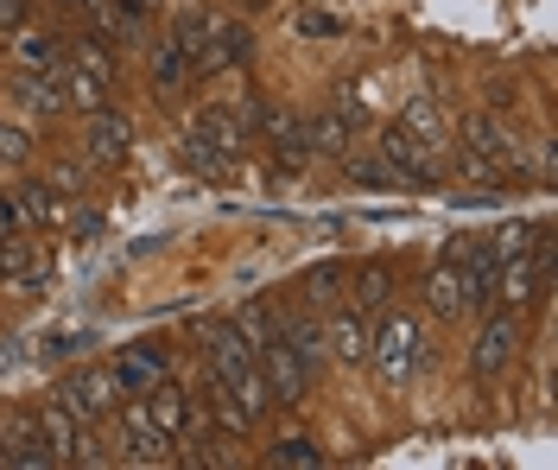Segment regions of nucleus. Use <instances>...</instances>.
<instances>
[{
    "mask_svg": "<svg viewBox=\"0 0 558 470\" xmlns=\"http://www.w3.org/2000/svg\"><path fill=\"white\" fill-rule=\"evenodd\" d=\"M20 229H26V217H20V197H13V191H0V236H20ZM26 236H33V229H26Z\"/></svg>",
    "mask_w": 558,
    "mask_h": 470,
    "instance_id": "nucleus-36",
    "label": "nucleus"
},
{
    "mask_svg": "<svg viewBox=\"0 0 558 470\" xmlns=\"http://www.w3.org/2000/svg\"><path fill=\"white\" fill-rule=\"evenodd\" d=\"M229 325H235L247 344L260 350V344H274V337H279V305H274V299H247V305L235 312V318H229Z\"/></svg>",
    "mask_w": 558,
    "mask_h": 470,
    "instance_id": "nucleus-28",
    "label": "nucleus"
},
{
    "mask_svg": "<svg viewBox=\"0 0 558 470\" xmlns=\"http://www.w3.org/2000/svg\"><path fill=\"white\" fill-rule=\"evenodd\" d=\"M191 134H204L209 146H222V153H235V159H242L247 141H254V134H247V121H242V115H229V109H197V115H191Z\"/></svg>",
    "mask_w": 558,
    "mask_h": 470,
    "instance_id": "nucleus-22",
    "label": "nucleus"
},
{
    "mask_svg": "<svg viewBox=\"0 0 558 470\" xmlns=\"http://www.w3.org/2000/svg\"><path fill=\"white\" fill-rule=\"evenodd\" d=\"M13 197H20V217H26V229H64V222H70L64 197H58L45 179H20V184H13Z\"/></svg>",
    "mask_w": 558,
    "mask_h": 470,
    "instance_id": "nucleus-20",
    "label": "nucleus"
},
{
    "mask_svg": "<svg viewBox=\"0 0 558 470\" xmlns=\"http://www.w3.org/2000/svg\"><path fill=\"white\" fill-rule=\"evenodd\" d=\"M26 20H33V0H0V38H7V33H20Z\"/></svg>",
    "mask_w": 558,
    "mask_h": 470,
    "instance_id": "nucleus-34",
    "label": "nucleus"
},
{
    "mask_svg": "<svg viewBox=\"0 0 558 470\" xmlns=\"http://www.w3.org/2000/svg\"><path fill=\"white\" fill-rule=\"evenodd\" d=\"M197 407L209 413V426H216V433H229V438H254V426H260V420H254V413H247L242 400H235L229 388H222V382H216V375H204V388H197Z\"/></svg>",
    "mask_w": 558,
    "mask_h": 470,
    "instance_id": "nucleus-17",
    "label": "nucleus"
},
{
    "mask_svg": "<svg viewBox=\"0 0 558 470\" xmlns=\"http://www.w3.org/2000/svg\"><path fill=\"white\" fill-rule=\"evenodd\" d=\"M146 71H153V96H178L184 83H197V76H191V58L178 51L172 33H159L146 45Z\"/></svg>",
    "mask_w": 558,
    "mask_h": 470,
    "instance_id": "nucleus-19",
    "label": "nucleus"
},
{
    "mask_svg": "<svg viewBox=\"0 0 558 470\" xmlns=\"http://www.w3.org/2000/svg\"><path fill=\"white\" fill-rule=\"evenodd\" d=\"M521 350H526V312L495 305V312H483V325L470 337V375L476 382H508Z\"/></svg>",
    "mask_w": 558,
    "mask_h": 470,
    "instance_id": "nucleus-5",
    "label": "nucleus"
},
{
    "mask_svg": "<svg viewBox=\"0 0 558 470\" xmlns=\"http://www.w3.org/2000/svg\"><path fill=\"white\" fill-rule=\"evenodd\" d=\"M38 159V141H33V128L26 121H7L0 115V166H13V172H26Z\"/></svg>",
    "mask_w": 558,
    "mask_h": 470,
    "instance_id": "nucleus-31",
    "label": "nucleus"
},
{
    "mask_svg": "<svg viewBox=\"0 0 558 470\" xmlns=\"http://www.w3.org/2000/svg\"><path fill=\"white\" fill-rule=\"evenodd\" d=\"M178 159H184V166H191V172H197L204 184H229V179H235V166H242L235 153L209 146L204 134H184V141H178Z\"/></svg>",
    "mask_w": 558,
    "mask_h": 470,
    "instance_id": "nucleus-21",
    "label": "nucleus"
},
{
    "mask_svg": "<svg viewBox=\"0 0 558 470\" xmlns=\"http://www.w3.org/2000/svg\"><path fill=\"white\" fill-rule=\"evenodd\" d=\"M7 51H13V71H45V76H64L70 51L58 45V33L51 26H20V33H7Z\"/></svg>",
    "mask_w": 558,
    "mask_h": 470,
    "instance_id": "nucleus-14",
    "label": "nucleus"
},
{
    "mask_svg": "<svg viewBox=\"0 0 558 470\" xmlns=\"http://www.w3.org/2000/svg\"><path fill=\"white\" fill-rule=\"evenodd\" d=\"M0 287L13 292V299H38V292L51 287V254L26 242V229L20 236H0Z\"/></svg>",
    "mask_w": 558,
    "mask_h": 470,
    "instance_id": "nucleus-11",
    "label": "nucleus"
},
{
    "mask_svg": "<svg viewBox=\"0 0 558 470\" xmlns=\"http://www.w3.org/2000/svg\"><path fill=\"white\" fill-rule=\"evenodd\" d=\"M146 7H159V0H121V13H128V20H140Z\"/></svg>",
    "mask_w": 558,
    "mask_h": 470,
    "instance_id": "nucleus-37",
    "label": "nucleus"
},
{
    "mask_svg": "<svg viewBox=\"0 0 558 470\" xmlns=\"http://www.w3.org/2000/svg\"><path fill=\"white\" fill-rule=\"evenodd\" d=\"M432 344H425V318L418 312H387L375 325V344H368V362L387 388H413V375L425 369Z\"/></svg>",
    "mask_w": 558,
    "mask_h": 470,
    "instance_id": "nucleus-4",
    "label": "nucleus"
},
{
    "mask_svg": "<svg viewBox=\"0 0 558 470\" xmlns=\"http://www.w3.org/2000/svg\"><path fill=\"white\" fill-rule=\"evenodd\" d=\"M172 38H178V51L191 58V76H216L222 71V45H216V20H209L204 7L197 13H184L172 26Z\"/></svg>",
    "mask_w": 558,
    "mask_h": 470,
    "instance_id": "nucleus-15",
    "label": "nucleus"
},
{
    "mask_svg": "<svg viewBox=\"0 0 558 470\" xmlns=\"http://www.w3.org/2000/svg\"><path fill=\"white\" fill-rule=\"evenodd\" d=\"M58 7H89V0H58Z\"/></svg>",
    "mask_w": 558,
    "mask_h": 470,
    "instance_id": "nucleus-39",
    "label": "nucleus"
},
{
    "mask_svg": "<svg viewBox=\"0 0 558 470\" xmlns=\"http://www.w3.org/2000/svg\"><path fill=\"white\" fill-rule=\"evenodd\" d=\"M51 191H64V197H89V184H96V166L76 153V159H51Z\"/></svg>",
    "mask_w": 558,
    "mask_h": 470,
    "instance_id": "nucleus-32",
    "label": "nucleus"
},
{
    "mask_svg": "<svg viewBox=\"0 0 558 470\" xmlns=\"http://www.w3.org/2000/svg\"><path fill=\"white\" fill-rule=\"evenodd\" d=\"M96 172H114V166H128V153H134V121L114 109H96V115H83V146H76Z\"/></svg>",
    "mask_w": 558,
    "mask_h": 470,
    "instance_id": "nucleus-10",
    "label": "nucleus"
},
{
    "mask_svg": "<svg viewBox=\"0 0 558 470\" xmlns=\"http://www.w3.org/2000/svg\"><path fill=\"white\" fill-rule=\"evenodd\" d=\"M418 299H425V312H432V318H445V325H457V318H476V312H483V305H476V292H470V280H463V267H457L451 254H438V261L425 267Z\"/></svg>",
    "mask_w": 558,
    "mask_h": 470,
    "instance_id": "nucleus-9",
    "label": "nucleus"
},
{
    "mask_svg": "<svg viewBox=\"0 0 558 470\" xmlns=\"http://www.w3.org/2000/svg\"><path fill=\"white\" fill-rule=\"evenodd\" d=\"M108 369H114L121 395H146V388L166 375V350H159V344H146V350H128V357H114Z\"/></svg>",
    "mask_w": 558,
    "mask_h": 470,
    "instance_id": "nucleus-23",
    "label": "nucleus"
},
{
    "mask_svg": "<svg viewBox=\"0 0 558 470\" xmlns=\"http://www.w3.org/2000/svg\"><path fill=\"white\" fill-rule=\"evenodd\" d=\"M299 33H305V38H337L343 26H337L330 13H312V7H305V13H299Z\"/></svg>",
    "mask_w": 558,
    "mask_h": 470,
    "instance_id": "nucleus-35",
    "label": "nucleus"
},
{
    "mask_svg": "<svg viewBox=\"0 0 558 470\" xmlns=\"http://www.w3.org/2000/svg\"><path fill=\"white\" fill-rule=\"evenodd\" d=\"M260 458H267L274 470H317V465H324V445H317L312 433H279Z\"/></svg>",
    "mask_w": 558,
    "mask_h": 470,
    "instance_id": "nucleus-25",
    "label": "nucleus"
},
{
    "mask_svg": "<svg viewBox=\"0 0 558 470\" xmlns=\"http://www.w3.org/2000/svg\"><path fill=\"white\" fill-rule=\"evenodd\" d=\"M488 249H495V292H488L495 305H514V312L546 305L539 274H533V222H508V229H495Z\"/></svg>",
    "mask_w": 558,
    "mask_h": 470,
    "instance_id": "nucleus-3",
    "label": "nucleus"
},
{
    "mask_svg": "<svg viewBox=\"0 0 558 470\" xmlns=\"http://www.w3.org/2000/svg\"><path fill=\"white\" fill-rule=\"evenodd\" d=\"M58 83H64V109H76V115H96V109H108V103H114V89H108V83H96L89 71H76V64H64V76H58Z\"/></svg>",
    "mask_w": 558,
    "mask_h": 470,
    "instance_id": "nucleus-26",
    "label": "nucleus"
},
{
    "mask_svg": "<svg viewBox=\"0 0 558 470\" xmlns=\"http://www.w3.org/2000/svg\"><path fill=\"white\" fill-rule=\"evenodd\" d=\"M526 172V134L521 121H508L501 109H476L463 121V141H457V179L470 184H501Z\"/></svg>",
    "mask_w": 558,
    "mask_h": 470,
    "instance_id": "nucleus-1",
    "label": "nucleus"
},
{
    "mask_svg": "<svg viewBox=\"0 0 558 470\" xmlns=\"http://www.w3.org/2000/svg\"><path fill=\"white\" fill-rule=\"evenodd\" d=\"M375 153H381L387 166L400 172V184H438V179H445V153H432L425 141H413L400 121L375 134Z\"/></svg>",
    "mask_w": 558,
    "mask_h": 470,
    "instance_id": "nucleus-13",
    "label": "nucleus"
},
{
    "mask_svg": "<svg viewBox=\"0 0 558 470\" xmlns=\"http://www.w3.org/2000/svg\"><path fill=\"white\" fill-rule=\"evenodd\" d=\"M400 128H407L413 141H425L432 153H445V146H451V121H445V109H438L432 96H413V103L400 109Z\"/></svg>",
    "mask_w": 558,
    "mask_h": 470,
    "instance_id": "nucleus-24",
    "label": "nucleus"
},
{
    "mask_svg": "<svg viewBox=\"0 0 558 470\" xmlns=\"http://www.w3.org/2000/svg\"><path fill=\"white\" fill-rule=\"evenodd\" d=\"M368 344H375V312L368 305H330L324 318V357H337L343 369H362L368 362Z\"/></svg>",
    "mask_w": 558,
    "mask_h": 470,
    "instance_id": "nucleus-12",
    "label": "nucleus"
},
{
    "mask_svg": "<svg viewBox=\"0 0 558 470\" xmlns=\"http://www.w3.org/2000/svg\"><path fill=\"white\" fill-rule=\"evenodd\" d=\"M343 172H349V184H400V172L387 166L381 153H368V159L362 153H343Z\"/></svg>",
    "mask_w": 558,
    "mask_h": 470,
    "instance_id": "nucleus-33",
    "label": "nucleus"
},
{
    "mask_svg": "<svg viewBox=\"0 0 558 470\" xmlns=\"http://www.w3.org/2000/svg\"><path fill=\"white\" fill-rule=\"evenodd\" d=\"M216 45H222V71L254 64V26L247 20H216Z\"/></svg>",
    "mask_w": 558,
    "mask_h": 470,
    "instance_id": "nucleus-30",
    "label": "nucleus"
},
{
    "mask_svg": "<svg viewBox=\"0 0 558 470\" xmlns=\"http://www.w3.org/2000/svg\"><path fill=\"white\" fill-rule=\"evenodd\" d=\"M349 274H355V267H349V261H317L312 274H305V280H299V299H305V305H330V299H343V287H349Z\"/></svg>",
    "mask_w": 558,
    "mask_h": 470,
    "instance_id": "nucleus-27",
    "label": "nucleus"
},
{
    "mask_svg": "<svg viewBox=\"0 0 558 470\" xmlns=\"http://www.w3.org/2000/svg\"><path fill=\"white\" fill-rule=\"evenodd\" d=\"M58 400H64L83 426H102L128 395H121V382H114V369H108V362H89V369H70L64 382H58Z\"/></svg>",
    "mask_w": 558,
    "mask_h": 470,
    "instance_id": "nucleus-8",
    "label": "nucleus"
},
{
    "mask_svg": "<svg viewBox=\"0 0 558 470\" xmlns=\"http://www.w3.org/2000/svg\"><path fill=\"white\" fill-rule=\"evenodd\" d=\"M7 96L33 115V121H58L64 115V89H58V76H45V71H13Z\"/></svg>",
    "mask_w": 558,
    "mask_h": 470,
    "instance_id": "nucleus-18",
    "label": "nucleus"
},
{
    "mask_svg": "<svg viewBox=\"0 0 558 470\" xmlns=\"http://www.w3.org/2000/svg\"><path fill=\"white\" fill-rule=\"evenodd\" d=\"M267 7H274V0H242V13H267Z\"/></svg>",
    "mask_w": 558,
    "mask_h": 470,
    "instance_id": "nucleus-38",
    "label": "nucleus"
},
{
    "mask_svg": "<svg viewBox=\"0 0 558 470\" xmlns=\"http://www.w3.org/2000/svg\"><path fill=\"white\" fill-rule=\"evenodd\" d=\"M140 400H146V413H153V420H159V426L178 438V445L191 438V413H197V395H184L178 382H166V375H159V382H153V388H146Z\"/></svg>",
    "mask_w": 558,
    "mask_h": 470,
    "instance_id": "nucleus-16",
    "label": "nucleus"
},
{
    "mask_svg": "<svg viewBox=\"0 0 558 470\" xmlns=\"http://www.w3.org/2000/svg\"><path fill=\"white\" fill-rule=\"evenodd\" d=\"M114 420H121V465H178V438L146 413V400L128 395L121 407H114Z\"/></svg>",
    "mask_w": 558,
    "mask_h": 470,
    "instance_id": "nucleus-6",
    "label": "nucleus"
},
{
    "mask_svg": "<svg viewBox=\"0 0 558 470\" xmlns=\"http://www.w3.org/2000/svg\"><path fill=\"white\" fill-rule=\"evenodd\" d=\"M254 357H260V382H267V395H274V413H292V407L312 400V362L299 357L286 337L260 344Z\"/></svg>",
    "mask_w": 558,
    "mask_h": 470,
    "instance_id": "nucleus-7",
    "label": "nucleus"
},
{
    "mask_svg": "<svg viewBox=\"0 0 558 470\" xmlns=\"http://www.w3.org/2000/svg\"><path fill=\"white\" fill-rule=\"evenodd\" d=\"M70 64H76V71H89L96 83H108V89L121 83V71H114V51H108V38H76V45H70Z\"/></svg>",
    "mask_w": 558,
    "mask_h": 470,
    "instance_id": "nucleus-29",
    "label": "nucleus"
},
{
    "mask_svg": "<svg viewBox=\"0 0 558 470\" xmlns=\"http://www.w3.org/2000/svg\"><path fill=\"white\" fill-rule=\"evenodd\" d=\"M204 375H216L254 420L274 413V395H267V382H260V357H254V344H247L229 318H216V325L204 330Z\"/></svg>",
    "mask_w": 558,
    "mask_h": 470,
    "instance_id": "nucleus-2",
    "label": "nucleus"
}]
</instances>
